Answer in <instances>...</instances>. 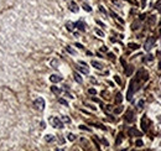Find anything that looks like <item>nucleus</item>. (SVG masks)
<instances>
[{
	"label": "nucleus",
	"instance_id": "nucleus-2",
	"mask_svg": "<svg viewBox=\"0 0 161 151\" xmlns=\"http://www.w3.org/2000/svg\"><path fill=\"white\" fill-rule=\"evenodd\" d=\"M136 82L135 81H131L130 82V87H129V90H128V94H126V98L128 100H131L133 98V94H134V92L136 90Z\"/></svg>",
	"mask_w": 161,
	"mask_h": 151
},
{
	"label": "nucleus",
	"instance_id": "nucleus-27",
	"mask_svg": "<svg viewBox=\"0 0 161 151\" xmlns=\"http://www.w3.org/2000/svg\"><path fill=\"white\" fill-rule=\"evenodd\" d=\"M142 105H144V100H140V102H139V108H142Z\"/></svg>",
	"mask_w": 161,
	"mask_h": 151
},
{
	"label": "nucleus",
	"instance_id": "nucleus-6",
	"mask_svg": "<svg viewBox=\"0 0 161 151\" xmlns=\"http://www.w3.org/2000/svg\"><path fill=\"white\" fill-rule=\"evenodd\" d=\"M68 9L72 11V12H78V6H77V4L75 3V1H72V3H70V5H68Z\"/></svg>",
	"mask_w": 161,
	"mask_h": 151
},
{
	"label": "nucleus",
	"instance_id": "nucleus-11",
	"mask_svg": "<svg viewBox=\"0 0 161 151\" xmlns=\"http://www.w3.org/2000/svg\"><path fill=\"white\" fill-rule=\"evenodd\" d=\"M77 70H78V71H81V72H83L84 74H88V73H89V71H88V68H87V66H84V67H79V66H78V67H77Z\"/></svg>",
	"mask_w": 161,
	"mask_h": 151
},
{
	"label": "nucleus",
	"instance_id": "nucleus-15",
	"mask_svg": "<svg viewBox=\"0 0 161 151\" xmlns=\"http://www.w3.org/2000/svg\"><path fill=\"white\" fill-rule=\"evenodd\" d=\"M73 26H75V24H72V22H67V25H66V27H67L68 31H72L73 30Z\"/></svg>",
	"mask_w": 161,
	"mask_h": 151
},
{
	"label": "nucleus",
	"instance_id": "nucleus-16",
	"mask_svg": "<svg viewBox=\"0 0 161 151\" xmlns=\"http://www.w3.org/2000/svg\"><path fill=\"white\" fill-rule=\"evenodd\" d=\"M122 99H123V98H122V94L118 93V94H117V98H115V102H117V103H120Z\"/></svg>",
	"mask_w": 161,
	"mask_h": 151
},
{
	"label": "nucleus",
	"instance_id": "nucleus-29",
	"mask_svg": "<svg viewBox=\"0 0 161 151\" xmlns=\"http://www.w3.org/2000/svg\"><path fill=\"white\" fill-rule=\"evenodd\" d=\"M99 8H100V11H102V12H104V14H107V11L104 10V8H103V6H99Z\"/></svg>",
	"mask_w": 161,
	"mask_h": 151
},
{
	"label": "nucleus",
	"instance_id": "nucleus-12",
	"mask_svg": "<svg viewBox=\"0 0 161 151\" xmlns=\"http://www.w3.org/2000/svg\"><path fill=\"white\" fill-rule=\"evenodd\" d=\"M51 90H52V93L57 94V95H58V94H61V89H59L58 87H55V85H53V87H51Z\"/></svg>",
	"mask_w": 161,
	"mask_h": 151
},
{
	"label": "nucleus",
	"instance_id": "nucleus-25",
	"mask_svg": "<svg viewBox=\"0 0 161 151\" xmlns=\"http://www.w3.org/2000/svg\"><path fill=\"white\" fill-rule=\"evenodd\" d=\"M62 120H63V121H66V123H71V119L68 118V117H63V118H62Z\"/></svg>",
	"mask_w": 161,
	"mask_h": 151
},
{
	"label": "nucleus",
	"instance_id": "nucleus-14",
	"mask_svg": "<svg viewBox=\"0 0 161 151\" xmlns=\"http://www.w3.org/2000/svg\"><path fill=\"white\" fill-rule=\"evenodd\" d=\"M45 139H46V141H47V143H51V141H53L55 140V138H53V135H46L45 136Z\"/></svg>",
	"mask_w": 161,
	"mask_h": 151
},
{
	"label": "nucleus",
	"instance_id": "nucleus-9",
	"mask_svg": "<svg viewBox=\"0 0 161 151\" xmlns=\"http://www.w3.org/2000/svg\"><path fill=\"white\" fill-rule=\"evenodd\" d=\"M125 119L128 121H133V120H134V113H133L131 110H129L126 113V115H125Z\"/></svg>",
	"mask_w": 161,
	"mask_h": 151
},
{
	"label": "nucleus",
	"instance_id": "nucleus-22",
	"mask_svg": "<svg viewBox=\"0 0 161 151\" xmlns=\"http://www.w3.org/2000/svg\"><path fill=\"white\" fill-rule=\"evenodd\" d=\"M66 50H67V51L70 52V53H72V54H76V51H75V50H72L71 47H66Z\"/></svg>",
	"mask_w": 161,
	"mask_h": 151
},
{
	"label": "nucleus",
	"instance_id": "nucleus-4",
	"mask_svg": "<svg viewBox=\"0 0 161 151\" xmlns=\"http://www.w3.org/2000/svg\"><path fill=\"white\" fill-rule=\"evenodd\" d=\"M154 45H155V39H154V37H149L148 41L145 42V46H144V47H145L146 51H149V50L153 48Z\"/></svg>",
	"mask_w": 161,
	"mask_h": 151
},
{
	"label": "nucleus",
	"instance_id": "nucleus-3",
	"mask_svg": "<svg viewBox=\"0 0 161 151\" xmlns=\"http://www.w3.org/2000/svg\"><path fill=\"white\" fill-rule=\"evenodd\" d=\"M50 121H51V124L55 126V128H57V129H62L63 128V124H62V121H61V119H58V118H51L50 119Z\"/></svg>",
	"mask_w": 161,
	"mask_h": 151
},
{
	"label": "nucleus",
	"instance_id": "nucleus-20",
	"mask_svg": "<svg viewBox=\"0 0 161 151\" xmlns=\"http://www.w3.org/2000/svg\"><path fill=\"white\" fill-rule=\"evenodd\" d=\"M88 93L92 94V95H94V94H97V90L93 89V88H91V89H88Z\"/></svg>",
	"mask_w": 161,
	"mask_h": 151
},
{
	"label": "nucleus",
	"instance_id": "nucleus-5",
	"mask_svg": "<svg viewBox=\"0 0 161 151\" xmlns=\"http://www.w3.org/2000/svg\"><path fill=\"white\" fill-rule=\"evenodd\" d=\"M50 81H51L52 83H58V82L62 81V77L58 76V74H52L51 77H50Z\"/></svg>",
	"mask_w": 161,
	"mask_h": 151
},
{
	"label": "nucleus",
	"instance_id": "nucleus-23",
	"mask_svg": "<svg viewBox=\"0 0 161 151\" xmlns=\"http://www.w3.org/2000/svg\"><path fill=\"white\" fill-rule=\"evenodd\" d=\"M76 139V136L73 135V134H68V140H71V141H73Z\"/></svg>",
	"mask_w": 161,
	"mask_h": 151
},
{
	"label": "nucleus",
	"instance_id": "nucleus-8",
	"mask_svg": "<svg viewBox=\"0 0 161 151\" xmlns=\"http://www.w3.org/2000/svg\"><path fill=\"white\" fill-rule=\"evenodd\" d=\"M129 135H136V136H141V132L139 130H136L135 128H130L129 129Z\"/></svg>",
	"mask_w": 161,
	"mask_h": 151
},
{
	"label": "nucleus",
	"instance_id": "nucleus-26",
	"mask_svg": "<svg viewBox=\"0 0 161 151\" xmlns=\"http://www.w3.org/2000/svg\"><path fill=\"white\" fill-rule=\"evenodd\" d=\"M122 110H123V108H117L115 110H114V113H115V114H119V113H120Z\"/></svg>",
	"mask_w": 161,
	"mask_h": 151
},
{
	"label": "nucleus",
	"instance_id": "nucleus-18",
	"mask_svg": "<svg viewBox=\"0 0 161 151\" xmlns=\"http://www.w3.org/2000/svg\"><path fill=\"white\" fill-rule=\"evenodd\" d=\"M95 34L98 35V36H100V37H103V36H104V32H103V31H100V30H98V29L95 30Z\"/></svg>",
	"mask_w": 161,
	"mask_h": 151
},
{
	"label": "nucleus",
	"instance_id": "nucleus-1",
	"mask_svg": "<svg viewBox=\"0 0 161 151\" xmlns=\"http://www.w3.org/2000/svg\"><path fill=\"white\" fill-rule=\"evenodd\" d=\"M34 107L37 109V110H44L45 107H46V103H45V99L44 98H36L35 99V102H34Z\"/></svg>",
	"mask_w": 161,
	"mask_h": 151
},
{
	"label": "nucleus",
	"instance_id": "nucleus-17",
	"mask_svg": "<svg viewBox=\"0 0 161 151\" xmlns=\"http://www.w3.org/2000/svg\"><path fill=\"white\" fill-rule=\"evenodd\" d=\"M83 9H84L86 11H88V12L92 11V8H91L89 5H87V4H83Z\"/></svg>",
	"mask_w": 161,
	"mask_h": 151
},
{
	"label": "nucleus",
	"instance_id": "nucleus-21",
	"mask_svg": "<svg viewBox=\"0 0 161 151\" xmlns=\"http://www.w3.org/2000/svg\"><path fill=\"white\" fill-rule=\"evenodd\" d=\"M129 47H130L131 50H136L139 46H138V45H135V43H130V45H129Z\"/></svg>",
	"mask_w": 161,
	"mask_h": 151
},
{
	"label": "nucleus",
	"instance_id": "nucleus-30",
	"mask_svg": "<svg viewBox=\"0 0 161 151\" xmlns=\"http://www.w3.org/2000/svg\"><path fill=\"white\" fill-rule=\"evenodd\" d=\"M76 46H77L78 48H83V46H82V45H81V43H76Z\"/></svg>",
	"mask_w": 161,
	"mask_h": 151
},
{
	"label": "nucleus",
	"instance_id": "nucleus-7",
	"mask_svg": "<svg viewBox=\"0 0 161 151\" xmlns=\"http://www.w3.org/2000/svg\"><path fill=\"white\" fill-rule=\"evenodd\" d=\"M75 27H78L81 31H84L86 30V24L83 21H77V22H75Z\"/></svg>",
	"mask_w": 161,
	"mask_h": 151
},
{
	"label": "nucleus",
	"instance_id": "nucleus-24",
	"mask_svg": "<svg viewBox=\"0 0 161 151\" xmlns=\"http://www.w3.org/2000/svg\"><path fill=\"white\" fill-rule=\"evenodd\" d=\"M135 145L138 146V148H140V146H142V141H141V140H136V143H135Z\"/></svg>",
	"mask_w": 161,
	"mask_h": 151
},
{
	"label": "nucleus",
	"instance_id": "nucleus-13",
	"mask_svg": "<svg viewBox=\"0 0 161 151\" xmlns=\"http://www.w3.org/2000/svg\"><path fill=\"white\" fill-rule=\"evenodd\" d=\"M73 77H75V79H76V82H78V83H82V78H81V76L78 74V73H75V74H73Z\"/></svg>",
	"mask_w": 161,
	"mask_h": 151
},
{
	"label": "nucleus",
	"instance_id": "nucleus-19",
	"mask_svg": "<svg viewBox=\"0 0 161 151\" xmlns=\"http://www.w3.org/2000/svg\"><path fill=\"white\" fill-rule=\"evenodd\" d=\"M58 102L61 103V104H63V105H66V107H68V103H67L64 99H62V98H61V99H58Z\"/></svg>",
	"mask_w": 161,
	"mask_h": 151
},
{
	"label": "nucleus",
	"instance_id": "nucleus-28",
	"mask_svg": "<svg viewBox=\"0 0 161 151\" xmlns=\"http://www.w3.org/2000/svg\"><path fill=\"white\" fill-rule=\"evenodd\" d=\"M114 78H115V81L118 82V83H120V78H119V77H118V76H115V77H114Z\"/></svg>",
	"mask_w": 161,
	"mask_h": 151
},
{
	"label": "nucleus",
	"instance_id": "nucleus-10",
	"mask_svg": "<svg viewBox=\"0 0 161 151\" xmlns=\"http://www.w3.org/2000/svg\"><path fill=\"white\" fill-rule=\"evenodd\" d=\"M92 66H93L94 68H97V70H102V68H103L102 63H99V62H97V61H92Z\"/></svg>",
	"mask_w": 161,
	"mask_h": 151
}]
</instances>
